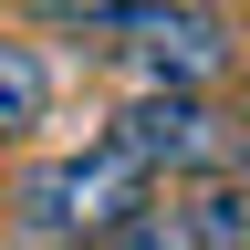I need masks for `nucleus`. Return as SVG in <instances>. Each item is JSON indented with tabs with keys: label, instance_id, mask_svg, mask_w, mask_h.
Masks as SVG:
<instances>
[{
	"label": "nucleus",
	"instance_id": "f257e3e1",
	"mask_svg": "<svg viewBox=\"0 0 250 250\" xmlns=\"http://www.w3.org/2000/svg\"><path fill=\"white\" fill-rule=\"evenodd\" d=\"M156 198V177L115 146H73V156H42L21 188H11V250H104L125 219Z\"/></svg>",
	"mask_w": 250,
	"mask_h": 250
},
{
	"label": "nucleus",
	"instance_id": "f03ea898",
	"mask_svg": "<svg viewBox=\"0 0 250 250\" xmlns=\"http://www.w3.org/2000/svg\"><path fill=\"white\" fill-rule=\"evenodd\" d=\"M83 42L115 73H136V94H219V73L240 62V21L219 0H125L83 21Z\"/></svg>",
	"mask_w": 250,
	"mask_h": 250
},
{
	"label": "nucleus",
	"instance_id": "7ed1b4c3",
	"mask_svg": "<svg viewBox=\"0 0 250 250\" xmlns=\"http://www.w3.org/2000/svg\"><path fill=\"white\" fill-rule=\"evenodd\" d=\"M115 156H136L167 188H208V177H250V104L229 94H125L104 125Z\"/></svg>",
	"mask_w": 250,
	"mask_h": 250
},
{
	"label": "nucleus",
	"instance_id": "20e7f679",
	"mask_svg": "<svg viewBox=\"0 0 250 250\" xmlns=\"http://www.w3.org/2000/svg\"><path fill=\"white\" fill-rule=\"evenodd\" d=\"M104 250H250V177H208V188H156Z\"/></svg>",
	"mask_w": 250,
	"mask_h": 250
},
{
	"label": "nucleus",
	"instance_id": "39448f33",
	"mask_svg": "<svg viewBox=\"0 0 250 250\" xmlns=\"http://www.w3.org/2000/svg\"><path fill=\"white\" fill-rule=\"evenodd\" d=\"M42 115H52V62L31 42H0V146H21Z\"/></svg>",
	"mask_w": 250,
	"mask_h": 250
},
{
	"label": "nucleus",
	"instance_id": "423d86ee",
	"mask_svg": "<svg viewBox=\"0 0 250 250\" xmlns=\"http://www.w3.org/2000/svg\"><path fill=\"white\" fill-rule=\"evenodd\" d=\"M31 11H52V21H104V11H125V0H31Z\"/></svg>",
	"mask_w": 250,
	"mask_h": 250
}]
</instances>
